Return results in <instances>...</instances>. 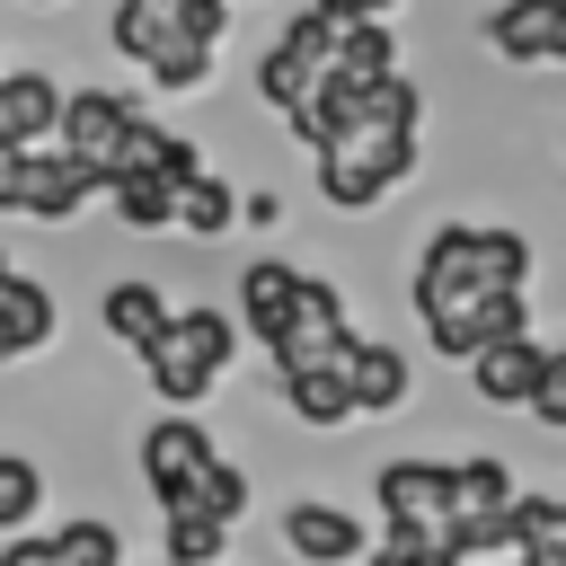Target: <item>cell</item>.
Here are the masks:
<instances>
[{
	"mask_svg": "<svg viewBox=\"0 0 566 566\" xmlns=\"http://www.w3.org/2000/svg\"><path fill=\"white\" fill-rule=\"evenodd\" d=\"M230 354H239V327H230V310H168V327L142 345V371H150V389L186 416L221 371H230Z\"/></svg>",
	"mask_w": 566,
	"mask_h": 566,
	"instance_id": "cell-1",
	"label": "cell"
},
{
	"mask_svg": "<svg viewBox=\"0 0 566 566\" xmlns=\"http://www.w3.org/2000/svg\"><path fill=\"white\" fill-rule=\"evenodd\" d=\"M53 133H62V159H71L88 186H106V177H124V168L142 159V133H150V115H142L133 97H115V88H71Z\"/></svg>",
	"mask_w": 566,
	"mask_h": 566,
	"instance_id": "cell-2",
	"label": "cell"
},
{
	"mask_svg": "<svg viewBox=\"0 0 566 566\" xmlns=\"http://www.w3.org/2000/svg\"><path fill=\"white\" fill-rule=\"evenodd\" d=\"M407 168H416V133H398V124H345V133L318 150V195L345 203V212H363V203H380Z\"/></svg>",
	"mask_w": 566,
	"mask_h": 566,
	"instance_id": "cell-3",
	"label": "cell"
},
{
	"mask_svg": "<svg viewBox=\"0 0 566 566\" xmlns=\"http://www.w3.org/2000/svg\"><path fill=\"white\" fill-rule=\"evenodd\" d=\"M495 283H486V256H478V230L469 221H442L424 248H416V310H424V327H442V318H460L469 301H486Z\"/></svg>",
	"mask_w": 566,
	"mask_h": 566,
	"instance_id": "cell-4",
	"label": "cell"
},
{
	"mask_svg": "<svg viewBox=\"0 0 566 566\" xmlns=\"http://www.w3.org/2000/svg\"><path fill=\"white\" fill-rule=\"evenodd\" d=\"M345 336H354V318H345V292L336 283H318V274H301L292 283V310H283V327H274V371H318V363H336L345 354Z\"/></svg>",
	"mask_w": 566,
	"mask_h": 566,
	"instance_id": "cell-5",
	"label": "cell"
},
{
	"mask_svg": "<svg viewBox=\"0 0 566 566\" xmlns=\"http://www.w3.org/2000/svg\"><path fill=\"white\" fill-rule=\"evenodd\" d=\"M212 460H221V451H212V433H203L195 416L142 424V486L159 495V513H186V504H195V478H203Z\"/></svg>",
	"mask_w": 566,
	"mask_h": 566,
	"instance_id": "cell-6",
	"label": "cell"
},
{
	"mask_svg": "<svg viewBox=\"0 0 566 566\" xmlns=\"http://www.w3.org/2000/svg\"><path fill=\"white\" fill-rule=\"evenodd\" d=\"M371 504H380V522H389L398 539H424V548H433V531L451 522V469H442V460H389V469L371 478Z\"/></svg>",
	"mask_w": 566,
	"mask_h": 566,
	"instance_id": "cell-7",
	"label": "cell"
},
{
	"mask_svg": "<svg viewBox=\"0 0 566 566\" xmlns=\"http://www.w3.org/2000/svg\"><path fill=\"white\" fill-rule=\"evenodd\" d=\"M424 336H433V354L469 363V354H486V345L531 336V301H522V292H486V301H469L460 318H442V327H424Z\"/></svg>",
	"mask_w": 566,
	"mask_h": 566,
	"instance_id": "cell-8",
	"label": "cell"
},
{
	"mask_svg": "<svg viewBox=\"0 0 566 566\" xmlns=\"http://www.w3.org/2000/svg\"><path fill=\"white\" fill-rule=\"evenodd\" d=\"M336 380H345L354 416H389V407H407V354H398V345H380V336H345Z\"/></svg>",
	"mask_w": 566,
	"mask_h": 566,
	"instance_id": "cell-9",
	"label": "cell"
},
{
	"mask_svg": "<svg viewBox=\"0 0 566 566\" xmlns=\"http://www.w3.org/2000/svg\"><path fill=\"white\" fill-rule=\"evenodd\" d=\"M283 548L301 566H354L371 539H363V522L345 504H283Z\"/></svg>",
	"mask_w": 566,
	"mask_h": 566,
	"instance_id": "cell-10",
	"label": "cell"
},
{
	"mask_svg": "<svg viewBox=\"0 0 566 566\" xmlns=\"http://www.w3.org/2000/svg\"><path fill=\"white\" fill-rule=\"evenodd\" d=\"M486 44L504 62H566V0H504L486 18Z\"/></svg>",
	"mask_w": 566,
	"mask_h": 566,
	"instance_id": "cell-11",
	"label": "cell"
},
{
	"mask_svg": "<svg viewBox=\"0 0 566 566\" xmlns=\"http://www.w3.org/2000/svg\"><path fill=\"white\" fill-rule=\"evenodd\" d=\"M53 124H62V80L53 71H0V142L9 150H44Z\"/></svg>",
	"mask_w": 566,
	"mask_h": 566,
	"instance_id": "cell-12",
	"label": "cell"
},
{
	"mask_svg": "<svg viewBox=\"0 0 566 566\" xmlns=\"http://www.w3.org/2000/svg\"><path fill=\"white\" fill-rule=\"evenodd\" d=\"M389 71H398L389 27H371V18H336V44H327L318 80H336V88H371V80H389Z\"/></svg>",
	"mask_w": 566,
	"mask_h": 566,
	"instance_id": "cell-13",
	"label": "cell"
},
{
	"mask_svg": "<svg viewBox=\"0 0 566 566\" xmlns=\"http://www.w3.org/2000/svg\"><path fill=\"white\" fill-rule=\"evenodd\" d=\"M88 195H97V186H88L62 150H27V186H18V212H27V221H71Z\"/></svg>",
	"mask_w": 566,
	"mask_h": 566,
	"instance_id": "cell-14",
	"label": "cell"
},
{
	"mask_svg": "<svg viewBox=\"0 0 566 566\" xmlns=\"http://www.w3.org/2000/svg\"><path fill=\"white\" fill-rule=\"evenodd\" d=\"M292 265L283 256H248V274H239V336H256V345H274V327H283V310H292Z\"/></svg>",
	"mask_w": 566,
	"mask_h": 566,
	"instance_id": "cell-15",
	"label": "cell"
},
{
	"mask_svg": "<svg viewBox=\"0 0 566 566\" xmlns=\"http://www.w3.org/2000/svg\"><path fill=\"white\" fill-rule=\"evenodd\" d=\"M539 363H548V345H539V336H513V345L469 354V380H478V398H486V407H522V398H531V380H539Z\"/></svg>",
	"mask_w": 566,
	"mask_h": 566,
	"instance_id": "cell-16",
	"label": "cell"
},
{
	"mask_svg": "<svg viewBox=\"0 0 566 566\" xmlns=\"http://www.w3.org/2000/svg\"><path fill=\"white\" fill-rule=\"evenodd\" d=\"M35 345H53V292L27 283L18 265H0V363L35 354Z\"/></svg>",
	"mask_w": 566,
	"mask_h": 566,
	"instance_id": "cell-17",
	"label": "cell"
},
{
	"mask_svg": "<svg viewBox=\"0 0 566 566\" xmlns=\"http://www.w3.org/2000/svg\"><path fill=\"white\" fill-rule=\"evenodd\" d=\"M212 62H221V44H212V35H195V27H168V35H159V53H150L142 71H150V88L186 97V88H203V80H212Z\"/></svg>",
	"mask_w": 566,
	"mask_h": 566,
	"instance_id": "cell-18",
	"label": "cell"
},
{
	"mask_svg": "<svg viewBox=\"0 0 566 566\" xmlns=\"http://www.w3.org/2000/svg\"><path fill=\"white\" fill-rule=\"evenodd\" d=\"M97 318H106V336H115V345H133V354H142V345L168 327V301H159V283H106Z\"/></svg>",
	"mask_w": 566,
	"mask_h": 566,
	"instance_id": "cell-19",
	"label": "cell"
},
{
	"mask_svg": "<svg viewBox=\"0 0 566 566\" xmlns=\"http://www.w3.org/2000/svg\"><path fill=\"white\" fill-rule=\"evenodd\" d=\"M274 389H283V407H292L301 424H354V398H345L336 363H318V371H274Z\"/></svg>",
	"mask_w": 566,
	"mask_h": 566,
	"instance_id": "cell-20",
	"label": "cell"
},
{
	"mask_svg": "<svg viewBox=\"0 0 566 566\" xmlns=\"http://www.w3.org/2000/svg\"><path fill=\"white\" fill-rule=\"evenodd\" d=\"M230 221H239V195H230V177H212V168H203V177H186V186H177V212H168V230L221 239Z\"/></svg>",
	"mask_w": 566,
	"mask_h": 566,
	"instance_id": "cell-21",
	"label": "cell"
},
{
	"mask_svg": "<svg viewBox=\"0 0 566 566\" xmlns=\"http://www.w3.org/2000/svg\"><path fill=\"white\" fill-rule=\"evenodd\" d=\"M106 195H115V221H124V230H168V212H177V186L150 177V168L106 177Z\"/></svg>",
	"mask_w": 566,
	"mask_h": 566,
	"instance_id": "cell-22",
	"label": "cell"
},
{
	"mask_svg": "<svg viewBox=\"0 0 566 566\" xmlns=\"http://www.w3.org/2000/svg\"><path fill=\"white\" fill-rule=\"evenodd\" d=\"M168 27H177V0H115V53L124 62H150Z\"/></svg>",
	"mask_w": 566,
	"mask_h": 566,
	"instance_id": "cell-23",
	"label": "cell"
},
{
	"mask_svg": "<svg viewBox=\"0 0 566 566\" xmlns=\"http://www.w3.org/2000/svg\"><path fill=\"white\" fill-rule=\"evenodd\" d=\"M35 504H44V469H35L27 451H0V539H9V531H27V522H35Z\"/></svg>",
	"mask_w": 566,
	"mask_h": 566,
	"instance_id": "cell-24",
	"label": "cell"
},
{
	"mask_svg": "<svg viewBox=\"0 0 566 566\" xmlns=\"http://www.w3.org/2000/svg\"><path fill=\"white\" fill-rule=\"evenodd\" d=\"M310 80H318V71H310V62H292L283 44H265V53H256V97H265L274 115H292V106L310 97Z\"/></svg>",
	"mask_w": 566,
	"mask_h": 566,
	"instance_id": "cell-25",
	"label": "cell"
},
{
	"mask_svg": "<svg viewBox=\"0 0 566 566\" xmlns=\"http://www.w3.org/2000/svg\"><path fill=\"white\" fill-rule=\"evenodd\" d=\"M186 513H203V522H221V531H230V522L248 513V469H230V460H212V469L195 478V504H186Z\"/></svg>",
	"mask_w": 566,
	"mask_h": 566,
	"instance_id": "cell-26",
	"label": "cell"
},
{
	"mask_svg": "<svg viewBox=\"0 0 566 566\" xmlns=\"http://www.w3.org/2000/svg\"><path fill=\"white\" fill-rule=\"evenodd\" d=\"M221 548H230L221 522H203V513H168V566H221Z\"/></svg>",
	"mask_w": 566,
	"mask_h": 566,
	"instance_id": "cell-27",
	"label": "cell"
},
{
	"mask_svg": "<svg viewBox=\"0 0 566 566\" xmlns=\"http://www.w3.org/2000/svg\"><path fill=\"white\" fill-rule=\"evenodd\" d=\"M53 557H62V566H124V548H115L106 522H62V531H53Z\"/></svg>",
	"mask_w": 566,
	"mask_h": 566,
	"instance_id": "cell-28",
	"label": "cell"
},
{
	"mask_svg": "<svg viewBox=\"0 0 566 566\" xmlns=\"http://www.w3.org/2000/svg\"><path fill=\"white\" fill-rule=\"evenodd\" d=\"M522 407H531L548 433L566 424V354H548V363H539V380H531V398H522Z\"/></svg>",
	"mask_w": 566,
	"mask_h": 566,
	"instance_id": "cell-29",
	"label": "cell"
},
{
	"mask_svg": "<svg viewBox=\"0 0 566 566\" xmlns=\"http://www.w3.org/2000/svg\"><path fill=\"white\" fill-rule=\"evenodd\" d=\"M363 566H451V557H442V548H424V539H398V531H389L380 548H363Z\"/></svg>",
	"mask_w": 566,
	"mask_h": 566,
	"instance_id": "cell-30",
	"label": "cell"
},
{
	"mask_svg": "<svg viewBox=\"0 0 566 566\" xmlns=\"http://www.w3.org/2000/svg\"><path fill=\"white\" fill-rule=\"evenodd\" d=\"M310 9H327V18H371V27L389 18V0H310Z\"/></svg>",
	"mask_w": 566,
	"mask_h": 566,
	"instance_id": "cell-31",
	"label": "cell"
},
{
	"mask_svg": "<svg viewBox=\"0 0 566 566\" xmlns=\"http://www.w3.org/2000/svg\"><path fill=\"white\" fill-rule=\"evenodd\" d=\"M35 9H53V0H35Z\"/></svg>",
	"mask_w": 566,
	"mask_h": 566,
	"instance_id": "cell-32",
	"label": "cell"
}]
</instances>
